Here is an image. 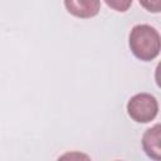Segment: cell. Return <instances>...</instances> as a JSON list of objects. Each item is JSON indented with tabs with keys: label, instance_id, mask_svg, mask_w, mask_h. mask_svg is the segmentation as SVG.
I'll list each match as a JSON object with an SVG mask.
<instances>
[{
	"label": "cell",
	"instance_id": "7a4b0ae2",
	"mask_svg": "<svg viewBox=\"0 0 161 161\" xmlns=\"http://www.w3.org/2000/svg\"><path fill=\"white\" fill-rule=\"evenodd\" d=\"M127 112L133 121L146 123L156 117L158 112V103L153 96L148 93H138L130 98L127 103Z\"/></svg>",
	"mask_w": 161,
	"mask_h": 161
},
{
	"label": "cell",
	"instance_id": "277c9868",
	"mask_svg": "<svg viewBox=\"0 0 161 161\" xmlns=\"http://www.w3.org/2000/svg\"><path fill=\"white\" fill-rule=\"evenodd\" d=\"M160 140H161V127L160 125H155L153 127L148 128L142 137V147L146 155L153 160L161 158V147H160Z\"/></svg>",
	"mask_w": 161,
	"mask_h": 161
},
{
	"label": "cell",
	"instance_id": "3957f363",
	"mask_svg": "<svg viewBox=\"0 0 161 161\" xmlns=\"http://www.w3.org/2000/svg\"><path fill=\"white\" fill-rule=\"evenodd\" d=\"M64 5L72 15L80 19L93 18L101 9L99 0H64Z\"/></svg>",
	"mask_w": 161,
	"mask_h": 161
},
{
	"label": "cell",
	"instance_id": "5b68a950",
	"mask_svg": "<svg viewBox=\"0 0 161 161\" xmlns=\"http://www.w3.org/2000/svg\"><path fill=\"white\" fill-rule=\"evenodd\" d=\"M104 1L111 9L119 11V13L127 11L132 4V0H104Z\"/></svg>",
	"mask_w": 161,
	"mask_h": 161
},
{
	"label": "cell",
	"instance_id": "8992f818",
	"mask_svg": "<svg viewBox=\"0 0 161 161\" xmlns=\"http://www.w3.org/2000/svg\"><path fill=\"white\" fill-rule=\"evenodd\" d=\"M140 4L151 13H158L161 10V0H140Z\"/></svg>",
	"mask_w": 161,
	"mask_h": 161
},
{
	"label": "cell",
	"instance_id": "6da1fadb",
	"mask_svg": "<svg viewBox=\"0 0 161 161\" xmlns=\"http://www.w3.org/2000/svg\"><path fill=\"white\" fill-rule=\"evenodd\" d=\"M133 55L143 62L155 59L160 53V34L147 24H138L132 28L128 38Z\"/></svg>",
	"mask_w": 161,
	"mask_h": 161
}]
</instances>
